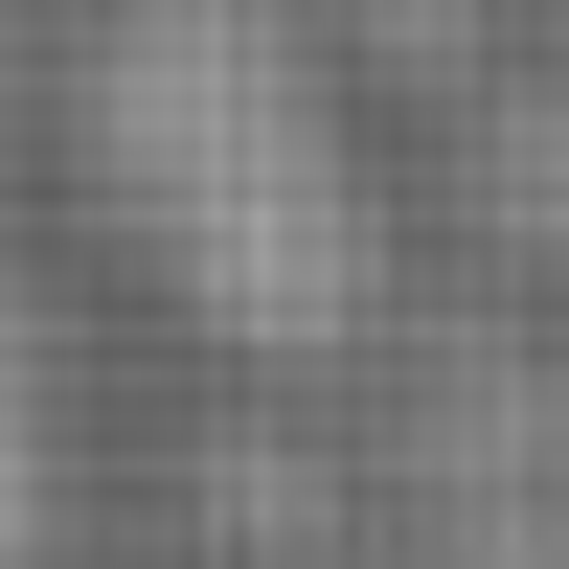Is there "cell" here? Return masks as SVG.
<instances>
[{"label": "cell", "mask_w": 569, "mask_h": 569, "mask_svg": "<svg viewBox=\"0 0 569 569\" xmlns=\"http://www.w3.org/2000/svg\"><path fill=\"white\" fill-rule=\"evenodd\" d=\"M114 160H137V206H160V251L206 273L228 319H319V297L365 273L342 137H319L297 46H273L251 0H160V23L114 46Z\"/></svg>", "instance_id": "cell-1"}, {"label": "cell", "mask_w": 569, "mask_h": 569, "mask_svg": "<svg viewBox=\"0 0 569 569\" xmlns=\"http://www.w3.org/2000/svg\"><path fill=\"white\" fill-rule=\"evenodd\" d=\"M23 501H46V388H23V319H0V547H23Z\"/></svg>", "instance_id": "cell-2"}]
</instances>
